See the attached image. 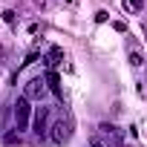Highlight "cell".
<instances>
[{
	"instance_id": "obj_1",
	"label": "cell",
	"mask_w": 147,
	"mask_h": 147,
	"mask_svg": "<svg viewBox=\"0 0 147 147\" xmlns=\"http://www.w3.org/2000/svg\"><path fill=\"white\" fill-rule=\"evenodd\" d=\"M29 121H32V101L20 95V98L15 101V130H18V133L26 130Z\"/></svg>"
},
{
	"instance_id": "obj_2",
	"label": "cell",
	"mask_w": 147,
	"mask_h": 147,
	"mask_svg": "<svg viewBox=\"0 0 147 147\" xmlns=\"http://www.w3.org/2000/svg\"><path fill=\"white\" fill-rule=\"evenodd\" d=\"M49 115H52V110L49 107H38L35 110V115H32V127H35V136L38 138H46V130H49Z\"/></svg>"
},
{
	"instance_id": "obj_3",
	"label": "cell",
	"mask_w": 147,
	"mask_h": 147,
	"mask_svg": "<svg viewBox=\"0 0 147 147\" xmlns=\"http://www.w3.org/2000/svg\"><path fill=\"white\" fill-rule=\"evenodd\" d=\"M46 95V81L38 75V78H29L26 81V87H23V98H29V101H40Z\"/></svg>"
},
{
	"instance_id": "obj_4",
	"label": "cell",
	"mask_w": 147,
	"mask_h": 147,
	"mask_svg": "<svg viewBox=\"0 0 147 147\" xmlns=\"http://www.w3.org/2000/svg\"><path fill=\"white\" fill-rule=\"evenodd\" d=\"M49 130H52L49 136H52V141H55V144H66V141H69V136H72V124H69L66 118L55 121V124H52Z\"/></svg>"
},
{
	"instance_id": "obj_5",
	"label": "cell",
	"mask_w": 147,
	"mask_h": 147,
	"mask_svg": "<svg viewBox=\"0 0 147 147\" xmlns=\"http://www.w3.org/2000/svg\"><path fill=\"white\" fill-rule=\"evenodd\" d=\"M43 81H46V90H52L55 95H61V78H58V72H55V69L46 72V78H43Z\"/></svg>"
},
{
	"instance_id": "obj_6",
	"label": "cell",
	"mask_w": 147,
	"mask_h": 147,
	"mask_svg": "<svg viewBox=\"0 0 147 147\" xmlns=\"http://www.w3.org/2000/svg\"><path fill=\"white\" fill-rule=\"evenodd\" d=\"M61 61H63V49H61V46H52V49H49V55H46V66H49V69H55Z\"/></svg>"
},
{
	"instance_id": "obj_7",
	"label": "cell",
	"mask_w": 147,
	"mask_h": 147,
	"mask_svg": "<svg viewBox=\"0 0 147 147\" xmlns=\"http://www.w3.org/2000/svg\"><path fill=\"white\" fill-rule=\"evenodd\" d=\"M144 9V0H124V12H130V15H138Z\"/></svg>"
},
{
	"instance_id": "obj_8",
	"label": "cell",
	"mask_w": 147,
	"mask_h": 147,
	"mask_svg": "<svg viewBox=\"0 0 147 147\" xmlns=\"http://www.w3.org/2000/svg\"><path fill=\"white\" fill-rule=\"evenodd\" d=\"M130 63H133V66H141V55H138V52H130Z\"/></svg>"
},
{
	"instance_id": "obj_9",
	"label": "cell",
	"mask_w": 147,
	"mask_h": 147,
	"mask_svg": "<svg viewBox=\"0 0 147 147\" xmlns=\"http://www.w3.org/2000/svg\"><path fill=\"white\" fill-rule=\"evenodd\" d=\"M92 147H107L104 141H98V138H92Z\"/></svg>"
}]
</instances>
